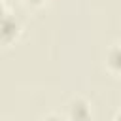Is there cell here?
Instances as JSON below:
<instances>
[{
    "label": "cell",
    "instance_id": "6da1fadb",
    "mask_svg": "<svg viewBox=\"0 0 121 121\" xmlns=\"http://www.w3.org/2000/svg\"><path fill=\"white\" fill-rule=\"evenodd\" d=\"M17 34H19V21L15 19V15H11L8 11V6L4 4V11H2V42L9 43L11 40H15Z\"/></svg>",
    "mask_w": 121,
    "mask_h": 121
},
{
    "label": "cell",
    "instance_id": "7a4b0ae2",
    "mask_svg": "<svg viewBox=\"0 0 121 121\" xmlns=\"http://www.w3.org/2000/svg\"><path fill=\"white\" fill-rule=\"evenodd\" d=\"M68 121H89L91 117V108L83 98H74L68 104Z\"/></svg>",
    "mask_w": 121,
    "mask_h": 121
},
{
    "label": "cell",
    "instance_id": "3957f363",
    "mask_svg": "<svg viewBox=\"0 0 121 121\" xmlns=\"http://www.w3.org/2000/svg\"><path fill=\"white\" fill-rule=\"evenodd\" d=\"M106 62L112 70L121 72V43H113L106 55Z\"/></svg>",
    "mask_w": 121,
    "mask_h": 121
},
{
    "label": "cell",
    "instance_id": "277c9868",
    "mask_svg": "<svg viewBox=\"0 0 121 121\" xmlns=\"http://www.w3.org/2000/svg\"><path fill=\"white\" fill-rule=\"evenodd\" d=\"M40 121H66L62 115H59V113H47L45 117H42Z\"/></svg>",
    "mask_w": 121,
    "mask_h": 121
},
{
    "label": "cell",
    "instance_id": "5b68a950",
    "mask_svg": "<svg viewBox=\"0 0 121 121\" xmlns=\"http://www.w3.org/2000/svg\"><path fill=\"white\" fill-rule=\"evenodd\" d=\"M28 4H34V6H40V4H43L45 0H26Z\"/></svg>",
    "mask_w": 121,
    "mask_h": 121
},
{
    "label": "cell",
    "instance_id": "8992f818",
    "mask_svg": "<svg viewBox=\"0 0 121 121\" xmlns=\"http://www.w3.org/2000/svg\"><path fill=\"white\" fill-rule=\"evenodd\" d=\"M117 121H121V112H119V115H117Z\"/></svg>",
    "mask_w": 121,
    "mask_h": 121
}]
</instances>
